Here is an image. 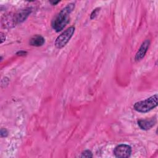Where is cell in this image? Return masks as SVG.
<instances>
[{"mask_svg":"<svg viewBox=\"0 0 158 158\" xmlns=\"http://www.w3.org/2000/svg\"><path fill=\"white\" fill-rule=\"evenodd\" d=\"M75 7V4L70 3L63 8L53 19L51 22L52 28L59 32L63 30L69 22V16Z\"/></svg>","mask_w":158,"mask_h":158,"instance_id":"6da1fadb","label":"cell"},{"mask_svg":"<svg viewBox=\"0 0 158 158\" xmlns=\"http://www.w3.org/2000/svg\"><path fill=\"white\" fill-rule=\"evenodd\" d=\"M158 96L156 94L150 98L136 102L134 104V109L139 112H147L154 109L157 106Z\"/></svg>","mask_w":158,"mask_h":158,"instance_id":"7a4b0ae2","label":"cell"},{"mask_svg":"<svg viewBox=\"0 0 158 158\" xmlns=\"http://www.w3.org/2000/svg\"><path fill=\"white\" fill-rule=\"evenodd\" d=\"M75 32V27H70L66 29L63 33L57 36L55 41V46L57 48L60 49L65 46L69 41Z\"/></svg>","mask_w":158,"mask_h":158,"instance_id":"3957f363","label":"cell"},{"mask_svg":"<svg viewBox=\"0 0 158 158\" xmlns=\"http://www.w3.org/2000/svg\"><path fill=\"white\" fill-rule=\"evenodd\" d=\"M131 148L128 144H122L116 146L114 150V154L117 157L127 158L130 156Z\"/></svg>","mask_w":158,"mask_h":158,"instance_id":"277c9868","label":"cell"},{"mask_svg":"<svg viewBox=\"0 0 158 158\" xmlns=\"http://www.w3.org/2000/svg\"><path fill=\"white\" fill-rule=\"evenodd\" d=\"M156 123V117H152L149 119L139 120L138 122V125L141 129L144 130H148L151 129Z\"/></svg>","mask_w":158,"mask_h":158,"instance_id":"5b68a950","label":"cell"},{"mask_svg":"<svg viewBox=\"0 0 158 158\" xmlns=\"http://www.w3.org/2000/svg\"><path fill=\"white\" fill-rule=\"evenodd\" d=\"M149 44H150V41L149 40H146L143 43V44L140 46L139 50L138 51V52L135 56V60L136 61L140 60L141 59H143L144 57V56H145V54L149 48Z\"/></svg>","mask_w":158,"mask_h":158,"instance_id":"8992f818","label":"cell"},{"mask_svg":"<svg viewBox=\"0 0 158 158\" xmlns=\"http://www.w3.org/2000/svg\"><path fill=\"white\" fill-rule=\"evenodd\" d=\"M44 42H45L44 38L42 36L39 35H36L30 38L29 43L31 46L38 47L43 45Z\"/></svg>","mask_w":158,"mask_h":158,"instance_id":"52a82bcc","label":"cell"},{"mask_svg":"<svg viewBox=\"0 0 158 158\" xmlns=\"http://www.w3.org/2000/svg\"><path fill=\"white\" fill-rule=\"evenodd\" d=\"M81 157H92L93 154L91 151L89 150H85L83 152H81V154L80 156Z\"/></svg>","mask_w":158,"mask_h":158,"instance_id":"ba28073f","label":"cell"},{"mask_svg":"<svg viewBox=\"0 0 158 158\" xmlns=\"http://www.w3.org/2000/svg\"><path fill=\"white\" fill-rule=\"evenodd\" d=\"M99 9H100V8L98 7V8H96L95 9H94L93 10V12L91 14V19H94L97 16L98 13L99 11Z\"/></svg>","mask_w":158,"mask_h":158,"instance_id":"9c48e42d","label":"cell"},{"mask_svg":"<svg viewBox=\"0 0 158 158\" xmlns=\"http://www.w3.org/2000/svg\"><path fill=\"white\" fill-rule=\"evenodd\" d=\"M0 135H1V136L2 138L6 137L8 135V131H7V130L6 128H2L1 129V133H0Z\"/></svg>","mask_w":158,"mask_h":158,"instance_id":"30bf717a","label":"cell"},{"mask_svg":"<svg viewBox=\"0 0 158 158\" xmlns=\"http://www.w3.org/2000/svg\"><path fill=\"white\" fill-rule=\"evenodd\" d=\"M26 54H27V52L26 51H20L19 52H17V55L18 56H25L26 55Z\"/></svg>","mask_w":158,"mask_h":158,"instance_id":"8fae6325","label":"cell"},{"mask_svg":"<svg viewBox=\"0 0 158 158\" xmlns=\"http://www.w3.org/2000/svg\"><path fill=\"white\" fill-rule=\"evenodd\" d=\"M0 37H1V43H2L6 40V36H5V35H4L2 33H1V35H0Z\"/></svg>","mask_w":158,"mask_h":158,"instance_id":"7c38bea8","label":"cell"},{"mask_svg":"<svg viewBox=\"0 0 158 158\" xmlns=\"http://www.w3.org/2000/svg\"><path fill=\"white\" fill-rule=\"evenodd\" d=\"M52 5H56L57 4L58 2H59V1H51L50 2Z\"/></svg>","mask_w":158,"mask_h":158,"instance_id":"4fadbf2b","label":"cell"}]
</instances>
